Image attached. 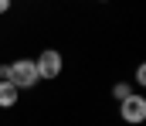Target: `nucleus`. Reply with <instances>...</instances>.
Returning <instances> with one entry per match:
<instances>
[{"instance_id":"nucleus-1","label":"nucleus","mask_w":146,"mask_h":126,"mask_svg":"<svg viewBox=\"0 0 146 126\" xmlns=\"http://www.w3.org/2000/svg\"><path fill=\"white\" fill-rule=\"evenodd\" d=\"M61 65H65L61 51H58V48H44V51H41V55L34 58V68H37V82H41V79H44V82L58 79V75H61Z\"/></svg>"},{"instance_id":"nucleus-2","label":"nucleus","mask_w":146,"mask_h":126,"mask_svg":"<svg viewBox=\"0 0 146 126\" xmlns=\"http://www.w3.org/2000/svg\"><path fill=\"white\" fill-rule=\"evenodd\" d=\"M119 119H126L129 126H139V123L146 119V95L129 92V95L119 102Z\"/></svg>"},{"instance_id":"nucleus-3","label":"nucleus","mask_w":146,"mask_h":126,"mask_svg":"<svg viewBox=\"0 0 146 126\" xmlns=\"http://www.w3.org/2000/svg\"><path fill=\"white\" fill-rule=\"evenodd\" d=\"M10 82L17 85L21 92H24V89H31V85H37L34 58H17V61H10Z\"/></svg>"},{"instance_id":"nucleus-4","label":"nucleus","mask_w":146,"mask_h":126,"mask_svg":"<svg viewBox=\"0 0 146 126\" xmlns=\"http://www.w3.org/2000/svg\"><path fill=\"white\" fill-rule=\"evenodd\" d=\"M17 99H21V89L14 82H0V109H10V106H17Z\"/></svg>"},{"instance_id":"nucleus-5","label":"nucleus","mask_w":146,"mask_h":126,"mask_svg":"<svg viewBox=\"0 0 146 126\" xmlns=\"http://www.w3.org/2000/svg\"><path fill=\"white\" fill-rule=\"evenodd\" d=\"M129 92H133V89H129L126 82H115V85H112V95H115V102H122V99H126Z\"/></svg>"},{"instance_id":"nucleus-6","label":"nucleus","mask_w":146,"mask_h":126,"mask_svg":"<svg viewBox=\"0 0 146 126\" xmlns=\"http://www.w3.org/2000/svg\"><path fill=\"white\" fill-rule=\"evenodd\" d=\"M136 85H146V65H136Z\"/></svg>"},{"instance_id":"nucleus-7","label":"nucleus","mask_w":146,"mask_h":126,"mask_svg":"<svg viewBox=\"0 0 146 126\" xmlns=\"http://www.w3.org/2000/svg\"><path fill=\"white\" fill-rule=\"evenodd\" d=\"M10 10V0H0V14H7Z\"/></svg>"}]
</instances>
